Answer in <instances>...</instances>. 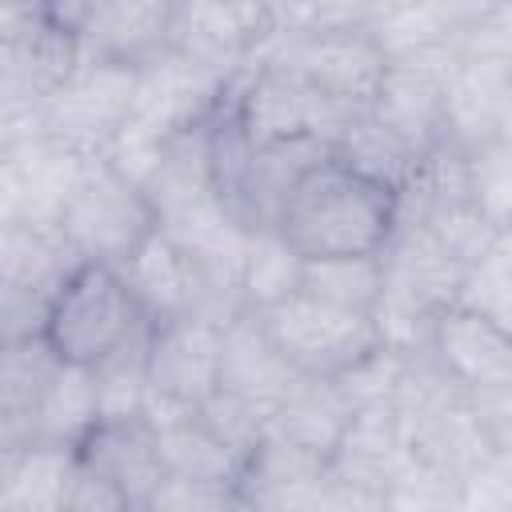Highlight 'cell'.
Returning a JSON list of instances; mask_svg holds the SVG:
<instances>
[{
    "label": "cell",
    "instance_id": "6da1fadb",
    "mask_svg": "<svg viewBox=\"0 0 512 512\" xmlns=\"http://www.w3.org/2000/svg\"><path fill=\"white\" fill-rule=\"evenodd\" d=\"M400 192L384 180L352 168L336 152L300 176L288 192L276 232L300 256H372L396 232Z\"/></svg>",
    "mask_w": 512,
    "mask_h": 512
},
{
    "label": "cell",
    "instance_id": "7a4b0ae2",
    "mask_svg": "<svg viewBox=\"0 0 512 512\" xmlns=\"http://www.w3.org/2000/svg\"><path fill=\"white\" fill-rule=\"evenodd\" d=\"M152 328L144 304L116 264L76 260L48 292L44 340L60 360L96 368Z\"/></svg>",
    "mask_w": 512,
    "mask_h": 512
},
{
    "label": "cell",
    "instance_id": "3957f363",
    "mask_svg": "<svg viewBox=\"0 0 512 512\" xmlns=\"http://www.w3.org/2000/svg\"><path fill=\"white\" fill-rule=\"evenodd\" d=\"M52 224L76 260L124 264L132 248L156 228V212L136 180L104 156H84L68 180Z\"/></svg>",
    "mask_w": 512,
    "mask_h": 512
},
{
    "label": "cell",
    "instance_id": "277c9868",
    "mask_svg": "<svg viewBox=\"0 0 512 512\" xmlns=\"http://www.w3.org/2000/svg\"><path fill=\"white\" fill-rule=\"evenodd\" d=\"M252 312H256L264 336L272 340V348L300 376L336 380L384 344L372 316L324 304V300H316L300 288L264 304V308H252Z\"/></svg>",
    "mask_w": 512,
    "mask_h": 512
},
{
    "label": "cell",
    "instance_id": "5b68a950",
    "mask_svg": "<svg viewBox=\"0 0 512 512\" xmlns=\"http://www.w3.org/2000/svg\"><path fill=\"white\" fill-rule=\"evenodd\" d=\"M256 60L280 64L292 76H300L312 92H320L328 104L344 112L368 108L380 76H384V52L364 28H296V32H272Z\"/></svg>",
    "mask_w": 512,
    "mask_h": 512
},
{
    "label": "cell",
    "instance_id": "8992f818",
    "mask_svg": "<svg viewBox=\"0 0 512 512\" xmlns=\"http://www.w3.org/2000/svg\"><path fill=\"white\" fill-rule=\"evenodd\" d=\"M224 324L208 316L152 320L144 344V416L192 412L216 392Z\"/></svg>",
    "mask_w": 512,
    "mask_h": 512
},
{
    "label": "cell",
    "instance_id": "52a82bcc",
    "mask_svg": "<svg viewBox=\"0 0 512 512\" xmlns=\"http://www.w3.org/2000/svg\"><path fill=\"white\" fill-rule=\"evenodd\" d=\"M124 280L132 284L136 300L144 304L148 320H168V316H208V320H228L244 304L232 288L216 284L176 240H168L160 228H152L124 264H116Z\"/></svg>",
    "mask_w": 512,
    "mask_h": 512
},
{
    "label": "cell",
    "instance_id": "ba28073f",
    "mask_svg": "<svg viewBox=\"0 0 512 512\" xmlns=\"http://www.w3.org/2000/svg\"><path fill=\"white\" fill-rule=\"evenodd\" d=\"M268 36L272 24L260 4L172 0L168 52L216 80H228L240 68H248Z\"/></svg>",
    "mask_w": 512,
    "mask_h": 512
},
{
    "label": "cell",
    "instance_id": "9c48e42d",
    "mask_svg": "<svg viewBox=\"0 0 512 512\" xmlns=\"http://www.w3.org/2000/svg\"><path fill=\"white\" fill-rule=\"evenodd\" d=\"M456 56H424V60H388L384 76L368 100V116L404 144L416 160H428L448 144L444 128V80Z\"/></svg>",
    "mask_w": 512,
    "mask_h": 512
},
{
    "label": "cell",
    "instance_id": "30bf717a",
    "mask_svg": "<svg viewBox=\"0 0 512 512\" xmlns=\"http://www.w3.org/2000/svg\"><path fill=\"white\" fill-rule=\"evenodd\" d=\"M420 348L436 364V372L464 392L512 384V328L472 308L460 304L436 308Z\"/></svg>",
    "mask_w": 512,
    "mask_h": 512
},
{
    "label": "cell",
    "instance_id": "8fae6325",
    "mask_svg": "<svg viewBox=\"0 0 512 512\" xmlns=\"http://www.w3.org/2000/svg\"><path fill=\"white\" fill-rule=\"evenodd\" d=\"M172 0H88L72 36L76 64H128L144 68L168 52Z\"/></svg>",
    "mask_w": 512,
    "mask_h": 512
},
{
    "label": "cell",
    "instance_id": "7c38bea8",
    "mask_svg": "<svg viewBox=\"0 0 512 512\" xmlns=\"http://www.w3.org/2000/svg\"><path fill=\"white\" fill-rule=\"evenodd\" d=\"M76 460L88 476L104 480L128 508H144L164 476L156 452V428L144 412L100 416L76 444Z\"/></svg>",
    "mask_w": 512,
    "mask_h": 512
},
{
    "label": "cell",
    "instance_id": "4fadbf2b",
    "mask_svg": "<svg viewBox=\"0 0 512 512\" xmlns=\"http://www.w3.org/2000/svg\"><path fill=\"white\" fill-rule=\"evenodd\" d=\"M508 56H456L444 80V128L452 148L508 140Z\"/></svg>",
    "mask_w": 512,
    "mask_h": 512
},
{
    "label": "cell",
    "instance_id": "5bb4252c",
    "mask_svg": "<svg viewBox=\"0 0 512 512\" xmlns=\"http://www.w3.org/2000/svg\"><path fill=\"white\" fill-rule=\"evenodd\" d=\"M296 376L300 372H292L284 364V356L272 348V340L264 336V328H260L252 308H240L236 316L224 320L220 380H216V388L248 400L264 416H272V408L284 400V392L292 388Z\"/></svg>",
    "mask_w": 512,
    "mask_h": 512
},
{
    "label": "cell",
    "instance_id": "9a60e30c",
    "mask_svg": "<svg viewBox=\"0 0 512 512\" xmlns=\"http://www.w3.org/2000/svg\"><path fill=\"white\" fill-rule=\"evenodd\" d=\"M356 404L348 400V392L328 380V376H296L292 388L284 392V400L272 408L268 416V432L316 452V456H332L336 440L344 436L348 420H352Z\"/></svg>",
    "mask_w": 512,
    "mask_h": 512
},
{
    "label": "cell",
    "instance_id": "2e32d148",
    "mask_svg": "<svg viewBox=\"0 0 512 512\" xmlns=\"http://www.w3.org/2000/svg\"><path fill=\"white\" fill-rule=\"evenodd\" d=\"M152 428H156V452H160L164 476L216 480V484H236L240 488L244 460L216 432H208L196 412L152 416Z\"/></svg>",
    "mask_w": 512,
    "mask_h": 512
},
{
    "label": "cell",
    "instance_id": "e0dca14e",
    "mask_svg": "<svg viewBox=\"0 0 512 512\" xmlns=\"http://www.w3.org/2000/svg\"><path fill=\"white\" fill-rule=\"evenodd\" d=\"M76 480V448L28 440L0 472V508L64 512Z\"/></svg>",
    "mask_w": 512,
    "mask_h": 512
},
{
    "label": "cell",
    "instance_id": "ac0fdd59",
    "mask_svg": "<svg viewBox=\"0 0 512 512\" xmlns=\"http://www.w3.org/2000/svg\"><path fill=\"white\" fill-rule=\"evenodd\" d=\"M100 420V400H96V380L92 368L60 360L56 376L48 380L32 420H28V440L44 444H80V436Z\"/></svg>",
    "mask_w": 512,
    "mask_h": 512
},
{
    "label": "cell",
    "instance_id": "d6986e66",
    "mask_svg": "<svg viewBox=\"0 0 512 512\" xmlns=\"http://www.w3.org/2000/svg\"><path fill=\"white\" fill-rule=\"evenodd\" d=\"M300 292H308L324 304L372 316L384 296V260H380V252L300 260Z\"/></svg>",
    "mask_w": 512,
    "mask_h": 512
},
{
    "label": "cell",
    "instance_id": "ffe728a7",
    "mask_svg": "<svg viewBox=\"0 0 512 512\" xmlns=\"http://www.w3.org/2000/svg\"><path fill=\"white\" fill-rule=\"evenodd\" d=\"M240 304L244 308H264L288 292L300 288V256L280 240L276 228H256L244 240L240 256Z\"/></svg>",
    "mask_w": 512,
    "mask_h": 512
},
{
    "label": "cell",
    "instance_id": "44dd1931",
    "mask_svg": "<svg viewBox=\"0 0 512 512\" xmlns=\"http://www.w3.org/2000/svg\"><path fill=\"white\" fill-rule=\"evenodd\" d=\"M460 172H464V196H468V204L480 216H488L496 228H508L512 144L508 140H484V144L460 148Z\"/></svg>",
    "mask_w": 512,
    "mask_h": 512
},
{
    "label": "cell",
    "instance_id": "7402d4cb",
    "mask_svg": "<svg viewBox=\"0 0 512 512\" xmlns=\"http://www.w3.org/2000/svg\"><path fill=\"white\" fill-rule=\"evenodd\" d=\"M508 232L496 236V244L472 260L460 280H456V292H452V304L460 308H472L504 328H512V276H508Z\"/></svg>",
    "mask_w": 512,
    "mask_h": 512
},
{
    "label": "cell",
    "instance_id": "603a6c76",
    "mask_svg": "<svg viewBox=\"0 0 512 512\" xmlns=\"http://www.w3.org/2000/svg\"><path fill=\"white\" fill-rule=\"evenodd\" d=\"M456 508H480V512L512 508V448H492L464 472Z\"/></svg>",
    "mask_w": 512,
    "mask_h": 512
},
{
    "label": "cell",
    "instance_id": "cb8c5ba5",
    "mask_svg": "<svg viewBox=\"0 0 512 512\" xmlns=\"http://www.w3.org/2000/svg\"><path fill=\"white\" fill-rule=\"evenodd\" d=\"M48 316V292L12 276H0V344L44 336Z\"/></svg>",
    "mask_w": 512,
    "mask_h": 512
},
{
    "label": "cell",
    "instance_id": "d4e9b609",
    "mask_svg": "<svg viewBox=\"0 0 512 512\" xmlns=\"http://www.w3.org/2000/svg\"><path fill=\"white\" fill-rule=\"evenodd\" d=\"M240 504L236 484H216V480H188V476H160L144 508H176V512H196V508H228Z\"/></svg>",
    "mask_w": 512,
    "mask_h": 512
},
{
    "label": "cell",
    "instance_id": "484cf974",
    "mask_svg": "<svg viewBox=\"0 0 512 512\" xmlns=\"http://www.w3.org/2000/svg\"><path fill=\"white\" fill-rule=\"evenodd\" d=\"M404 0H312L308 28H364L372 32Z\"/></svg>",
    "mask_w": 512,
    "mask_h": 512
},
{
    "label": "cell",
    "instance_id": "4316f807",
    "mask_svg": "<svg viewBox=\"0 0 512 512\" xmlns=\"http://www.w3.org/2000/svg\"><path fill=\"white\" fill-rule=\"evenodd\" d=\"M260 8L268 12L272 32H296L312 20V0H260Z\"/></svg>",
    "mask_w": 512,
    "mask_h": 512
},
{
    "label": "cell",
    "instance_id": "83f0119b",
    "mask_svg": "<svg viewBox=\"0 0 512 512\" xmlns=\"http://www.w3.org/2000/svg\"><path fill=\"white\" fill-rule=\"evenodd\" d=\"M228 4H260V0H228Z\"/></svg>",
    "mask_w": 512,
    "mask_h": 512
}]
</instances>
